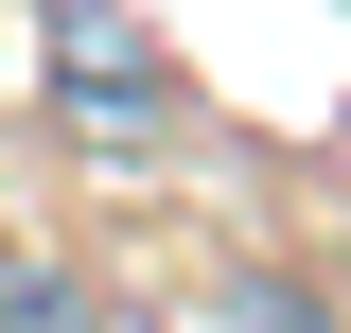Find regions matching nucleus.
<instances>
[{
	"label": "nucleus",
	"mask_w": 351,
	"mask_h": 333,
	"mask_svg": "<svg viewBox=\"0 0 351 333\" xmlns=\"http://www.w3.org/2000/svg\"><path fill=\"white\" fill-rule=\"evenodd\" d=\"M228 333H351V316H334V298H299V281H246V298H228Z\"/></svg>",
	"instance_id": "3"
},
{
	"label": "nucleus",
	"mask_w": 351,
	"mask_h": 333,
	"mask_svg": "<svg viewBox=\"0 0 351 333\" xmlns=\"http://www.w3.org/2000/svg\"><path fill=\"white\" fill-rule=\"evenodd\" d=\"M0 333H106L88 263H71V246H0Z\"/></svg>",
	"instance_id": "2"
},
{
	"label": "nucleus",
	"mask_w": 351,
	"mask_h": 333,
	"mask_svg": "<svg viewBox=\"0 0 351 333\" xmlns=\"http://www.w3.org/2000/svg\"><path fill=\"white\" fill-rule=\"evenodd\" d=\"M36 53H53V123L71 140H106V158H176L193 140V88H176V53L123 0H36Z\"/></svg>",
	"instance_id": "1"
}]
</instances>
